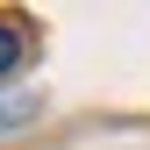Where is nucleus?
Returning <instances> with one entry per match:
<instances>
[{
	"mask_svg": "<svg viewBox=\"0 0 150 150\" xmlns=\"http://www.w3.org/2000/svg\"><path fill=\"white\" fill-rule=\"evenodd\" d=\"M22 64H29V29L22 22H0V79H14Z\"/></svg>",
	"mask_w": 150,
	"mask_h": 150,
	"instance_id": "f257e3e1",
	"label": "nucleus"
},
{
	"mask_svg": "<svg viewBox=\"0 0 150 150\" xmlns=\"http://www.w3.org/2000/svg\"><path fill=\"white\" fill-rule=\"evenodd\" d=\"M36 115V100H0V136H7V129H22Z\"/></svg>",
	"mask_w": 150,
	"mask_h": 150,
	"instance_id": "f03ea898",
	"label": "nucleus"
}]
</instances>
